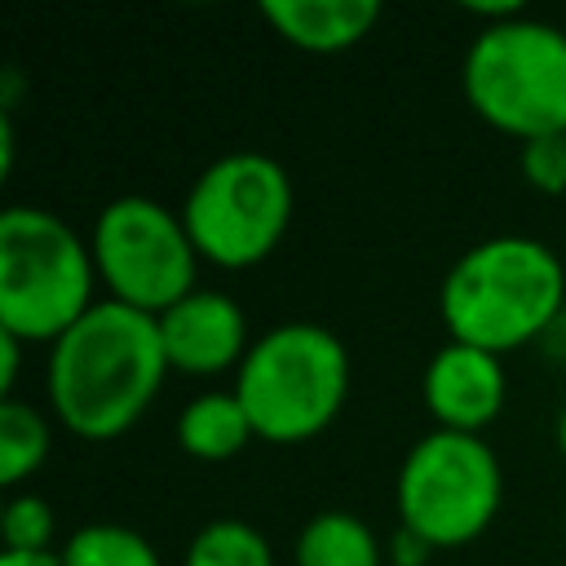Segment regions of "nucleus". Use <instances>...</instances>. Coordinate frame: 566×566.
Returning a JSON list of instances; mask_svg holds the SVG:
<instances>
[{"instance_id":"obj_1","label":"nucleus","mask_w":566,"mask_h":566,"mask_svg":"<svg viewBox=\"0 0 566 566\" xmlns=\"http://www.w3.org/2000/svg\"><path fill=\"white\" fill-rule=\"evenodd\" d=\"M168 354L155 314L119 301H97L71 332L49 345L44 398L53 424L84 442H115L159 398L168 380Z\"/></svg>"},{"instance_id":"obj_2","label":"nucleus","mask_w":566,"mask_h":566,"mask_svg":"<svg viewBox=\"0 0 566 566\" xmlns=\"http://www.w3.org/2000/svg\"><path fill=\"white\" fill-rule=\"evenodd\" d=\"M566 310V265L535 234H491L464 248L438 283L447 340L513 354L539 340Z\"/></svg>"},{"instance_id":"obj_3","label":"nucleus","mask_w":566,"mask_h":566,"mask_svg":"<svg viewBox=\"0 0 566 566\" xmlns=\"http://www.w3.org/2000/svg\"><path fill=\"white\" fill-rule=\"evenodd\" d=\"M354 385L345 340L310 318H287L261 332L234 371V394L252 433L274 447H301L332 429Z\"/></svg>"},{"instance_id":"obj_4","label":"nucleus","mask_w":566,"mask_h":566,"mask_svg":"<svg viewBox=\"0 0 566 566\" xmlns=\"http://www.w3.org/2000/svg\"><path fill=\"white\" fill-rule=\"evenodd\" d=\"M88 234L40 203L0 212V332L22 345H53L97 305Z\"/></svg>"},{"instance_id":"obj_5","label":"nucleus","mask_w":566,"mask_h":566,"mask_svg":"<svg viewBox=\"0 0 566 566\" xmlns=\"http://www.w3.org/2000/svg\"><path fill=\"white\" fill-rule=\"evenodd\" d=\"M460 88L473 115L517 146L566 133V31L526 9L478 27L460 62Z\"/></svg>"},{"instance_id":"obj_6","label":"nucleus","mask_w":566,"mask_h":566,"mask_svg":"<svg viewBox=\"0 0 566 566\" xmlns=\"http://www.w3.org/2000/svg\"><path fill=\"white\" fill-rule=\"evenodd\" d=\"M292 208V177L274 155L226 150L199 168L177 212L203 265L252 270L283 248Z\"/></svg>"},{"instance_id":"obj_7","label":"nucleus","mask_w":566,"mask_h":566,"mask_svg":"<svg viewBox=\"0 0 566 566\" xmlns=\"http://www.w3.org/2000/svg\"><path fill=\"white\" fill-rule=\"evenodd\" d=\"M398 526L420 535L433 553L482 539L504 504V469L482 433L429 429L420 433L394 478Z\"/></svg>"},{"instance_id":"obj_8","label":"nucleus","mask_w":566,"mask_h":566,"mask_svg":"<svg viewBox=\"0 0 566 566\" xmlns=\"http://www.w3.org/2000/svg\"><path fill=\"white\" fill-rule=\"evenodd\" d=\"M97 283L106 301L142 314H164L199 287V252L186 234L181 212L150 195H119L97 208L88 230Z\"/></svg>"},{"instance_id":"obj_9","label":"nucleus","mask_w":566,"mask_h":566,"mask_svg":"<svg viewBox=\"0 0 566 566\" xmlns=\"http://www.w3.org/2000/svg\"><path fill=\"white\" fill-rule=\"evenodd\" d=\"M159 340L168 354V367L181 376H221L239 371L252 340L243 305L221 287H195L159 318Z\"/></svg>"},{"instance_id":"obj_10","label":"nucleus","mask_w":566,"mask_h":566,"mask_svg":"<svg viewBox=\"0 0 566 566\" xmlns=\"http://www.w3.org/2000/svg\"><path fill=\"white\" fill-rule=\"evenodd\" d=\"M424 411L433 416V429L451 433H486L509 398V376L500 354H486L464 340H447L433 349L420 376Z\"/></svg>"},{"instance_id":"obj_11","label":"nucleus","mask_w":566,"mask_h":566,"mask_svg":"<svg viewBox=\"0 0 566 566\" xmlns=\"http://www.w3.org/2000/svg\"><path fill=\"white\" fill-rule=\"evenodd\" d=\"M261 18L283 44L327 57L363 44L380 22V4L376 0H265Z\"/></svg>"},{"instance_id":"obj_12","label":"nucleus","mask_w":566,"mask_h":566,"mask_svg":"<svg viewBox=\"0 0 566 566\" xmlns=\"http://www.w3.org/2000/svg\"><path fill=\"white\" fill-rule=\"evenodd\" d=\"M252 420L234 389H203L177 411V447L190 460L226 464L252 442Z\"/></svg>"},{"instance_id":"obj_13","label":"nucleus","mask_w":566,"mask_h":566,"mask_svg":"<svg viewBox=\"0 0 566 566\" xmlns=\"http://www.w3.org/2000/svg\"><path fill=\"white\" fill-rule=\"evenodd\" d=\"M385 539L349 509H323L301 522L292 539V566H385Z\"/></svg>"},{"instance_id":"obj_14","label":"nucleus","mask_w":566,"mask_h":566,"mask_svg":"<svg viewBox=\"0 0 566 566\" xmlns=\"http://www.w3.org/2000/svg\"><path fill=\"white\" fill-rule=\"evenodd\" d=\"M49 447H53V416L40 411L35 402H22L18 394L0 398V482H4V491L18 495V486L44 469Z\"/></svg>"},{"instance_id":"obj_15","label":"nucleus","mask_w":566,"mask_h":566,"mask_svg":"<svg viewBox=\"0 0 566 566\" xmlns=\"http://www.w3.org/2000/svg\"><path fill=\"white\" fill-rule=\"evenodd\" d=\"M62 566H164L159 548L124 522H84L57 548Z\"/></svg>"},{"instance_id":"obj_16","label":"nucleus","mask_w":566,"mask_h":566,"mask_svg":"<svg viewBox=\"0 0 566 566\" xmlns=\"http://www.w3.org/2000/svg\"><path fill=\"white\" fill-rule=\"evenodd\" d=\"M181 566H279V562L261 526L243 517H212L190 535Z\"/></svg>"},{"instance_id":"obj_17","label":"nucleus","mask_w":566,"mask_h":566,"mask_svg":"<svg viewBox=\"0 0 566 566\" xmlns=\"http://www.w3.org/2000/svg\"><path fill=\"white\" fill-rule=\"evenodd\" d=\"M53 504L44 495H9L4 513H0V535H4V553H49L53 548Z\"/></svg>"},{"instance_id":"obj_18","label":"nucleus","mask_w":566,"mask_h":566,"mask_svg":"<svg viewBox=\"0 0 566 566\" xmlns=\"http://www.w3.org/2000/svg\"><path fill=\"white\" fill-rule=\"evenodd\" d=\"M517 172L535 195H566V133L517 146Z\"/></svg>"},{"instance_id":"obj_19","label":"nucleus","mask_w":566,"mask_h":566,"mask_svg":"<svg viewBox=\"0 0 566 566\" xmlns=\"http://www.w3.org/2000/svg\"><path fill=\"white\" fill-rule=\"evenodd\" d=\"M385 553H389V566H424V562L433 557V548H429L420 535H411L407 526H398V531L389 535Z\"/></svg>"},{"instance_id":"obj_20","label":"nucleus","mask_w":566,"mask_h":566,"mask_svg":"<svg viewBox=\"0 0 566 566\" xmlns=\"http://www.w3.org/2000/svg\"><path fill=\"white\" fill-rule=\"evenodd\" d=\"M22 340L18 336H9V332H0V394L4 398H13V389H18V367H22Z\"/></svg>"},{"instance_id":"obj_21","label":"nucleus","mask_w":566,"mask_h":566,"mask_svg":"<svg viewBox=\"0 0 566 566\" xmlns=\"http://www.w3.org/2000/svg\"><path fill=\"white\" fill-rule=\"evenodd\" d=\"M0 566H62L57 548L49 553H0Z\"/></svg>"},{"instance_id":"obj_22","label":"nucleus","mask_w":566,"mask_h":566,"mask_svg":"<svg viewBox=\"0 0 566 566\" xmlns=\"http://www.w3.org/2000/svg\"><path fill=\"white\" fill-rule=\"evenodd\" d=\"M553 438H557V451H562V460H566V407H562V416H557V429H553Z\"/></svg>"}]
</instances>
